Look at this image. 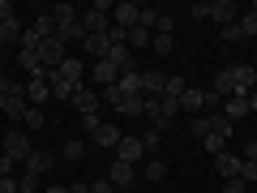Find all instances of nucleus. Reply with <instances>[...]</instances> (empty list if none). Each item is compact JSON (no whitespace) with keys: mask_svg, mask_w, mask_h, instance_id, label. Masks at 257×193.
<instances>
[{"mask_svg":"<svg viewBox=\"0 0 257 193\" xmlns=\"http://www.w3.org/2000/svg\"><path fill=\"white\" fill-rule=\"evenodd\" d=\"M223 193H248V184L240 176H231V180H223Z\"/></svg>","mask_w":257,"mask_h":193,"instance_id":"nucleus-40","label":"nucleus"},{"mask_svg":"<svg viewBox=\"0 0 257 193\" xmlns=\"http://www.w3.org/2000/svg\"><path fill=\"white\" fill-rule=\"evenodd\" d=\"M82 26H86V35H107L111 30V5L107 0H94L90 9L82 13Z\"/></svg>","mask_w":257,"mask_h":193,"instance_id":"nucleus-1","label":"nucleus"},{"mask_svg":"<svg viewBox=\"0 0 257 193\" xmlns=\"http://www.w3.org/2000/svg\"><path fill=\"white\" fill-rule=\"evenodd\" d=\"M184 90H189V82H184V77H167V90H163L167 99H180Z\"/></svg>","mask_w":257,"mask_h":193,"instance_id":"nucleus-34","label":"nucleus"},{"mask_svg":"<svg viewBox=\"0 0 257 193\" xmlns=\"http://www.w3.org/2000/svg\"><path fill=\"white\" fill-rule=\"evenodd\" d=\"M240 180H244V184H257V163H244V167H240Z\"/></svg>","mask_w":257,"mask_h":193,"instance_id":"nucleus-43","label":"nucleus"},{"mask_svg":"<svg viewBox=\"0 0 257 193\" xmlns=\"http://www.w3.org/2000/svg\"><path fill=\"white\" fill-rule=\"evenodd\" d=\"M99 125H103L99 116H82V133H90V138H94V129H99Z\"/></svg>","mask_w":257,"mask_h":193,"instance_id":"nucleus-44","label":"nucleus"},{"mask_svg":"<svg viewBox=\"0 0 257 193\" xmlns=\"http://www.w3.org/2000/svg\"><path fill=\"white\" fill-rule=\"evenodd\" d=\"M214 94H219V99H231V94H236V77H231V69H219V73H214V86H210Z\"/></svg>","mask_w":257,"mask_h":193,"instance_id":"nucleus-17","label":"nucleus"},{"mask_svg":"<svg viewBox=\"0 0 257 193\" xmlns=\"http://www.w3.org/2000/svg\"><path fill=\"white\" fill-rule=\"evenodd\" d=\"M13 167H18V163H13L9 155H0V176H13Z\"/></svg>","mask_w":257,"mask_h":193,"instance_id":"nucleus-50","label":"nucleus"},{"mask_svg":"<svg viewBox=\"0 0 257 193\" xmlns=\"http://www.w3.org/2000/svg\"><path fill=\"white\" fill-rule=\"evenodd\" d=\"M116 86H120V94H142V73L138 69H124V73L116 77Z\"/></svg>","mask_w":257,"mask_h":193,"instance_id":"nucleus-19","label":"nucleus"},{"mask_svg":"<svg viewBox=\"0 0 257 193\" xmlns=\"http://www.w3.org/2000/svg\"><path fill=\"white\" fill-rule=\"evenodd\" d=\"M18 39H22V22L18 18H13V22H0V47H5V43H18Z\"/></svg>","mask_w":257,"mask_h":193,"instance_id":"nucleus-25","label":"nucleus"},{"mask_svg":"<svg viewBox=\"0 0 257 193\" xmlns=\"http://www.w3.org/2000/svg\"><path fill=\"white\" fill-rule=\"evenodd\" d=\"M150 39H155V35H150L146 26H133V30H128V52H133V47H150Z\"/></svg>","mask_w":257,"mask_h":193,"instance_id":"nucleus-29","label":"nucleus"},{"mask_svg":"<svg viewBox=\"0 0 257 193\" xmlns=\"http://www.w3.org/2000/svg\"><path fill=\"white\" fill-rule=\"evenodd\" d=\"M22 125H26V129H43V108H30Z\"/></svg>","mask_w":257,"mask_h":193,"instance_id":"nucleus-37","label":"nucleus"},{"mask_svg":"<svg viewBox=\"0 0 257 193\" xmlns=\"http://www.w3.org/2000/svg\"><path fill=\"white\" fill-rule=\"evenodd\" d=\"M18 43H22V52H39V47H43V39L35 35V26H26V30H22V39H18Z\"/></svg>","mask_w":257,"mask_h":193,"instance_id":"nucleus-30","label":"nucleus"},{"mask_svg":"<svg viewBox=\"0 0 257 193\" xmlns=\"http://www.w3.org/2000/svg\"><path fill=\"white\" fill-rule=\"evenodd\" d=\"M69 193H90V180H77V184H69Z\"/></svg>","mask_w":257,"mask_h":193,"instance_id":"nucleus-51","label":"nucleus"},{"mask_svg":"<svg viewBox=\"0 0 257 193\" xmlns=\"http://www.w3.org/2000/svg\"><path fill=\"white\" fill-rule=\"evenodd\" d=\"M5 103H9V99H5V94H0V116H5Z\"/></svg>","mask_w":257,"mask_h":193,"instance_id":"nucleus-54","label":"nucleus"},{"mask_svg":"<svg viewBox=\"0 0 257 193\" xmlns=\"http://www.w3.org/2000/svg\"><path fill=\"white\" fill-rule=\"evenodd\" d=\"M0 193H18V180L13 176H0Z\"/></svg>","mask_w":257,"mask_h":193,"instance_id":"nucleus-49","label":"nucleus"},{"mask_svg":"<svg viewBox=\"0 0 257 193\" xmlns=\"http://www.w3.org/2000/svg\"><path fill=\"white\" fill-rule=\"evenodd\" d=\"M0 73H5V56H0Z\"/></svg>","mask_w":257,"mask_h":193,"instance_id":"nucleus-55","label":"nucleus"},{"mask_svg":"<svg viewBox=\"0 0 257 193\" xmlns=\"http://www.w3.org/2000/svg\"><path fill=\"white\" fill-rule=\"evenodd\" d=\"M223 116H227L231 125H236L240 116H248V94H244V99H240V94H231V99L223 103Z\"/></svg>","mask_w":257,"mask_h":193,"instance_id":"nucleus-20","label":"nucleus"},{"mask_svg":"<svg viewBox=\"0 0 257 193\" xmlns=\"http://www.w3.org/2000/svg\"><path fill=\"white\" fill-rule=\"evenodd\" d=\"M47 193H69V184H47Z\"/></svg>","mask_w":257,"mask_h":193,"instance_id":"nucleus-52","label":"nucleus"},{"mask_svg":"<svg viewBox=\"0 0 257 193\" xmlns=\"http://www.w3.org/2000/svg\"><path fill=\"white\" fill-rule=\"evenodd\" d=\"M26 99H22V94H13V99L9 103H5V116H13V120H18V125H22V120H26Z\"/></svg>","mask_w":257,"mask_h":193,"instance_id":"nucleus-27","label":"nucleus"},{"mask_svg":"<svg viewBox=\"0 0 257 193\" xmlns=\"http://www.w3.org/2000/svg\"><path fill=\"white\" fill-rule=\"evenodd\" d=\"M52 18H56V35H64L69 26H77V22H82V13H77L73 5H56V9H52Z\"/></svg>","mask_w":257,"mask_h":193,"instance_id":"nucleus-15","label":"nucleus"},{"mask_svg":"<svg viewBox=\"0 0 257 193\" xmlns=\"http://www.w3.org/2000/svg\"><path fill=\"white\" fill-rule=\"evenodd\" d=\"M138 26H146L150 35H155V26H159V9H142V22Z\"/></svg>","mask_w":257,"mask_h":193,"instance_id":"nucleus-36","label":"nucleus"},{"mask_svg":"<svg viewBox=\"0 0 257 193\" xmlns=\"http://www.w3.org/2000/svg\"><path fill=\"white\" fill-rule=\"evenodd\" d=\"M163 176H167L163 159H146V163H142V180H163Z\"/></svg>","mask_w":257,"mask_h":193,"instance_id":"nucleus-24","label":"nucleus"},{"mask_svg":"<svg viewBox=\"0 0 257 193\" xmlns=\"http://www.w3.org/2000/svg\"><path fill=\"white\" fill-rule=\"evenodd\" d=\"M107 180H111V189H128V184L138 180V167H133V163H120V159H116V163L107 167Z\"/></svg>","mask_w":257,"mask_h":193,"instance_id":"nucleus-10","label":"nucleus"},{"mask_svg":"<svg viewBox=\"0 0 257 193\" xmlns=\"http://www.w3.org/2000/svg\"><path fill=\"white\" fill-rule=\"evenodd\" d=\"M69 103H73V108L82 112V116H99V108H103L99 90H90V86H77V94H73Z\"/></svg>","mask_w":257,"mask_h":193,"instance_id":"nucleus-6","label":"nucleus"},{"mask_svg":"<svg viewBox=\"0 0 257 193\" xmlns=\"http://www.w3.org/2000/svg\"><path fill=\"white\" fill-rule=\"evenodd\" d=\"M35 189H39V176L22 172V180H18V193H35Z\"/></svg>","mask_w":257,"mask_h":193,"instance_id":"nucleus-38","label":"nucleus"},{"mask_svg":"<svg viewBox=\"0 0 257 193\" xmlns=\"http://www.w3.org/2000/svg\"><path fill=\"white\" fill-rule=\"evenodd\" d=\"M253 13H257V5H253Z\"/></svg>","mask_w":257,"mask_h":193,"instance_id":"nucleus-57","label":"nucleus"},{"mask_svg":"<svg viewBox=\"0 0 257 193\" xmlns=\"http://www.w3.org/2000/svg\"><path fill=\"white\" fill-rule=\"evenodd\" d=\"M197 112H206V90L189 86V90L180 94V116H197Z\"/></svg>","mask_w":257,"mask_h":193,"instance_id":"nucleus-12","label":"nucleus"},{"mask_svg":"<svg viewBox=\"0 0 257 193\" xmlns=\"http://www.w3.org/2000/svg\"><path fill=\"white\" fill-rule=\"evenodd\" d=\"M120 138H124V133H120L116 125H107V120L94 129V146H99V150H116V146H120Z\"/></svg>","mask_w":257,"mask_h":193,"instance_id":"nucleus-14","label":"nucleus"},{"mask_svg":"<svg viewBox=\"0 0 257 193\" xmlns=\"http://www.w3.org/2000/svg\"><path fill=\"white\" fill-rule=\"evenodd\" d=\"M214 133V112L210 116H193V138H210Z\"/></svg>","mask_w":257,"mask_h":193,"instance_id":"nucleus-28","label":"nucleus"},{"mask_svg":"<svg viewBox=\"0 0 257 193\" xmlns=\"http://www.w3.org/2000/svg\"><path fill=\"white\" fill-rule=\"evenodd\" d=\"M172 47H176L172 35H155V39H150V52H159V56H172Z\"/></svg>","mask_w":257,"mask_h":193,"instance_id":"nucleus-31","label":"nucleus"},{"mask_svg":"<svg viewBox=\"0 0 257 193\" xmlns=\"http://www.w3.org/2000/svg\"><path fill=\"white\" fill-rule=\"evenodd\" d=\"M52 77H60V82H69V86H86L82 82V77H86V64L77 60V56H69L60 69H52Z\"/></svg>","mask_w":257,"mask_h":193,"instance_id":"nucleus-7","label":"nucleus"},{"mask_svg":"<svg viewBox=\"0 0 257 193\" xmlns=\"http://www.w3.org/2000/svg\"><path fill=\"white\" fill-rule=\"evenodd\" d=\"M210 22L231 26V22H236V5H231V0H214V5H210Z\"/></svg>","mask_w":257,"mask_h":193,"instance_id":"nucleus-16","label":"nucleus"},{"mask_svg":"<svg viewBox=\"0 0 257 193\" xmlns=\"http://www.w3.org/2000/svg\"><path fill=\"white\" fill-rule=\"evenodd\" d=\"M248 112H257V90H253V94H248Z\"/></svg>","mask_w":257,"mask_h":193,"instance_id":"nucleus-53","label":"nucleus"},{"mask_svg":"<svg viewBox=\"0 0 257 193\" xmlns=\"http://www.w3.org/2000/svg\"><path fill=\"white\" fill-rule=\"evenodd\" d=\"M30 26H35V35L43 39V43H47V39H60V35H56V18H52V13H39Z\"/></svg>","mask_w":257,"mask_h":193,"instance_id":"nucleus-21","label":"nucleus"},{"mask_svg":"<svg viewBox=\"0 0 257 193\" xmlns=\"http://www.w3.org/2000/svg\"><path fill=\"white\" fill-rule=\"evenodd\" d=\"M0 150H5L13 163H26V159L35 155V146L26 142V129H9V133H5V142H0Z\"/></svg>","mask_w":257,"mask_h":193,"instance_id":"nucleus-2","label":"nucleus"},{"mask_svg":"<svg viewBox=\"0 0 257 193\" xmlns=\"http://www.w3.org/2000/svg\"><path fill=\"white\" fill-rule=\"evenodd\" d=\"M206 108H210V112H223V99H219L214 90H206Z\"/></svg>","mask_w":257,"mask_h":193,"instance_id":"nucleus-46","label":"nucleus"},{"mask_svg":"<svg viewBox=\"0 0 257 193\" xmlns=\"http://www.w3.org/2000/svg\"><path fill=\"white\" fill-rule=\"evenodd\" d=\"M231 77H236V94H240V99L257 90V69H253V64H231Z\"/></svg>","mask_w":257,"mask_h":193,"instance_id":"nucleus-8","label":"nucleus"},{"mask_svg":"<svg viewBox=\"0 0 257 193\" xmlns=\"http://www.w3.org/2000/svg\"><path fill=\"white\" fill-rule=\"evenodd\" d=\"M90 193H116V189H111V180H90Z\"/></svg>","mask_w":257,"mask_h":193,"instance_id":"nucleus-48","label":"nucleus"},{"mask_svg":"<svg viewBox=\"0 0 257 193\" xmlns=\"http://www.w3.org/2000/svg\"><path fill=\"white\" fill-rule=\"evenodd\" d=\"M240 159H244V163H257V142H244V146H240Z\"/></svg>","mask_w":257,"mask_h":193,"instance_id":"nucleus-42","label":"nucleus"},{"mask_svg":"<svg viewBox=\"0 0 257 193\" xmlns=\"http://www.w3.org/2000/svg\"><path fill=\"white\" fill-rule=\"evenodd\" d=\"M202 146L210 150V155H223V150H227V138H219V133H210V138H202Z\"/></svg>","mask_w":257,"mask_h":193,"instance_id":"nucleus-35","label":"nucleus"},{"mask_svg":"<svg viewBox=\"0 0 257 193\" xmlns=\"http://www.w3.org/2000/svg\"><path fill=\"white\" fill-rule=\"evenodd\" d=\"M236 22H240V35H244V39H257V13L253 9H248L244 18H236Z\"/></svg>","mask_w":257,"mask_h":193,"instance_id":"nucleus-32","label":"nucleus"},{"mask_svg":"<svg viewBox=\"0 0 257 193\" xmlns=\"http://www.w3.org/2000/svg\"><path fill=\"white\" fill-rule=\"evenodd\" d=\"M159 146H163V133H159V129H150V133H142V150H146V155H155Z\"/></svg>","mask_w":257,"mask_h":193,"instance_id":"nucleus-33","label":"nucleus"},{"mask_svg":"<svg viewBox=\"0 0 257 193\" xmlns=\"http://www.w3.org/2000/svg\"><path fill=\"white\" fill-rule=\"evenodd\" d=\"M189 13H193V22H206V18H210V5H193Z\"/></svg>","mask_w":257,"mask_h":193,"instance_id":"nucleus-45","label":"nucleus"},{"mask_svg":"<svg viewBox=\"0 0 257 193\" xmlns=\"http://www.w3.org/2000/svg\"><path fill=\"white\" fill-rule=\"evenodd\" d=\"M82 47H86V56H90V60H107V47H111V43H107V35H86Z\"/></svg>","mask_w":257,"mask_h":193,"instance_id":"nucleus-18","label":"nucleus"},{"mask_svg":"<svg viewBox=\"0 0 257 193\" xmlns=\"http://www.w3.org/2000/svg\"><path fill=\"white\" fill-rule=\"evenodd\" d=\"M116 77H120V69H116V64H107V60H94V82H99V86H111Z\"/></svg>","mask_w":257,"mask_h":193,"instance_id":"nucleus-22","label":"nucleus"},{"mask_svg":"<svg viewBox=\"0 0 257 193\" xmlns=\"http://www.w3.org/2000/svg\"><path fill=\"white\" fill-rule=\"evenodd\" d=\"M60 159H69V163H77V159H86V142L82 138H69L60 146Z\"/></svg>","mask_w":257,"mask_h":193,"instance_id":"nucleus-23","label":"nucleus"},{"mask_svg":"<svg viewBox=\"0 0 257 193\" xmlns=\"http://www.w3.org/2000/svg\"><path fill=\"white\" fill-rule=\"evenodd\" d=\"M172 30H176L172 13H159V26H155V35H172Z\"/></svg>","mask_w":257,"mask_h":193,"instance_id":"nucleus-39","label":"nucleus"},{"mask_svg":"<svg viewBox=\"0 0 257 193\" xmlns=\"http://www.w3.org/2000/svg\"><path fill=\"white\" fill-rule=\"evenodd\" d=\"M64 60H69V43H64V39H47V43L39 47V69H47V73L60 69Z\"/></svg>","mask_w":257,"mask_h":193,"instance_id":"nucleus-3","label":"nucleus"},{"mask_svg":"<svg viewBox=\"0 0 257 193\" xmlns=\"http://www.w3.org/2000/svg\"><path fill=\"white\" fill-rule=\"evenodd\" d=\"M120 116H142V94H124V99L116 103Z\"/></svg>","mask_w":257,"mask_h":193,"instance_id":"nucleus-26","label":"nucleus"},{"mask_svg":"<svg viewBox=\"0 0 257 193\" xmlns=\"http://www.w3.org/2000/svg\"><path fill=\"white\" fill-rule=\"evenodd\" d=\"M116 159H120V163H133V167H138L142 159H146V150H142V138L124 133V138H120V146H116Z\"/></svg>","mask_w":257,"mask_h":193,"instance_id":"nucleus-5","label":"nucleus"},{"mask_svg":"<svg viewBox=\"0 0 257 193\" xmlns=\"http://www.w3.org/2000/svg\"><path fill=\"white\" fill-rule=\"evenodd\" d=\"M138 22H142V5H128V0L111 5V26H120V30H133Z\"/></svg>","mask_w":257,"mask_h":193,"instance_id":"nucleus-4","label":"nucleus"},{"mask_svg":"<svg viewBox=\"0 0 257 193\" xmlns=\"http://www.w3.org/2000/svg\"><path fill=\"white\" fill-rule=\"evenodd\" d=\"M0 142H5V133H0Z\"/></svg>","mask_w":257,"mask_h":193,"instance_id":"nucleus-56","label":"nucleus"},{"mask_svg":"<svg viewBox=\"0 0 257 193\" xmlns=\"http://www.w3.org/2000/svg\"><path fill=\"white\" fill-rule=\"evenodd\" d=\"M163 90H167L163 69H146V73H142V94H146V99H163Z\"/></svg>","mask_w":257,"mask_h":193,"instance_id":"nucleus-9","label":"nucleus"},{"mask_svg":"<svg viewBox=\"0 0 257 193\" xmlns=\"http://www.w3.org/2000/svg\"><path fill=\"white\" fill-rule=\"evenodd\" d=\"M13 18H18V13H13V5H9V0H0V22H13Z\"/></svg>","mask_w":257,"mask_h":193,"instance_id":"nucleus-47","label":"nucleus"},{"mask_svg":"<svg viewBox=\"0 0 257 193\" xmlns=\"http://www.w3.org/2000/svg\"><path fill=\"white\" fill-rule=\"evenodd\" d=\"M214 167H219V176H223V180H231V176H240L244 159H240L236 150H223V155H214Z\"/></svg>","mask_w":257,"mask_h":193,"instance_id":"nucleus-13","label":"nucleus"},{"mask_svg":"<svg viewBox=\"0 0 257 193\" xmlns=\"http://www.w3.org/2000/svg\"><path fill=\"white\" fill-rule=\"evenodd\" d=\"M223 39H227V43H240V39H244V35H240V22H231V26H223Z\"/></svg>","mask_w":257,"mask_h":193,"instance_id":"nucleus-41","label":"nucleus"},{"mask_svg":"<svg viewBox=\"0 0 257 193\" xmlns=\"http://www.w3.org/2000/svg\"><path fill=\"white\" fill-rule=\"evenodd\" d=\"M22 167H26L30 176H47V172L56 167V150H35V155H30Z\"/></svg>","mask_w":257,"mask_h":193,"instance_id":"nucleus-11","label":"nucleus"}]
</instances>
